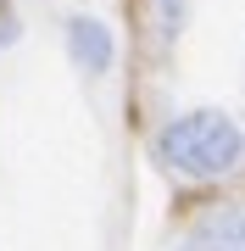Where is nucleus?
Listing matches in <instances>:
<instances>
[{
	"mask_svg": "<svg viewBox=\"0 0 245 251\" xmlns=\"http://www.w3.org/2000/svg\"><path fill=\"white\" fill-rule=\"evenodd\" d=\"M62 45H67V62L78 67V78H111V67H117V34H111L106 17H95V11H67L62 23Z\"/></svg>",
	"mask_w": 245,
	"mask_h": 251,
	"instance_id": "2",
	"label": "nucleus"
},
{
	"mask_svg": "<svg viewBox=\"0 0 245 251\" xmlns=\"http://www.w3.org/2000/svg\"><path fill=\"white\" fill-rule=\"evenodd\" d=\"M151 156L162 162V173L190 184H212L245 168V123L223 106H190L173 112L151 140Z\"/></svg>",
	"mask_w": 245,
	"mask_h": 251,
	"instance_id": "1",
	"label": "nucleus"
},
{
	"mask_svg": "<svg viewBox=\"0 0 245 251\" xmlns=\"http://www.w3.org/2000/svg\"><path fill=\"white\" fill-rule=\"evenodd\" d=\"M184 251H245V206H206L184 229Z\"/></svg>",
	"mask_w": 245,
	"mask_h": 251,
	"instance_id": "3",
	"label": "nucleus"
},
{
	"mask_svg": "<svg viewBox=\"0 0 245 251\" xmlns=\"http://www.w3.org/2000/svg\"><path fill=\"white\" fill-rule=\"evenodd\" d=\"M17 34H22L17 11H11V0H0V50H6V45H17Z\"/></svg>",
	"mask_w": 245,
	"mask_h": 251,
	"instance_id": "5",
	"label": "nucleus"
},
{
	"mask_svg": "<svg viewBox=\"0 0 245 251\" xmlns=\"http://www.w3.org/2000/svg\"><path fill=\"white\" fill-rule=\"evenodd\" d=\"M184 23H190V0H156V34H162V45H178Z\"/></svg>",
	"mask_w": 245,
	"mask_h": 251,
	"instance_id": "4",
	"label": "nucleus"
}]
</instances>
